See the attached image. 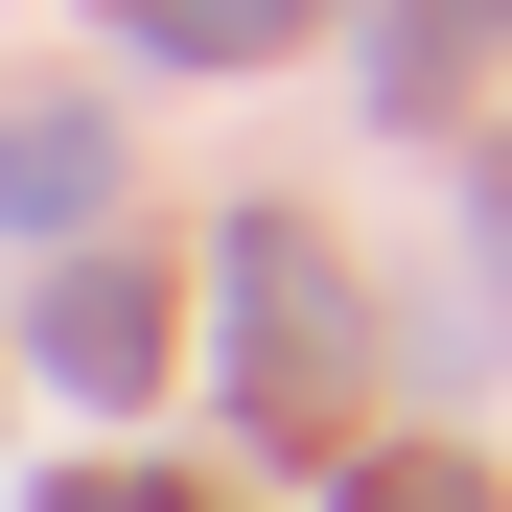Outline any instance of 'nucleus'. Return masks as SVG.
<instances>
[{
    "label": "nucleus",
    "mask_w": 512,
    "mask_h": 512,
    "mask_svg": "<svg viewBox=\"0 0 512 512\" xmlns=\"http://www.w3.org/2000/svg\"><path fill=\"white\" fill-rule=\"evenodd\" d=\"M94 187H117L94 117H0V233H94Z\"/></svg>",
    "instance_id": "obj_1"
},
{
    "label": "nucleus",
    "mask_w": 512,
    "mask_h": 512,
    "mask_svg": "<svg viewBox=\"0 0 512 512\" xmlns=\"http://www.w3.org/2000/svg\"><path fill=\"white\" fill-rule=\"evenodd\" d=\"M350 512H489V489H466V466H373Z\"/></svg>",
    "instance_id": "obj_4"
},
{
    "label": "nucleus",
    "mask_w": 512,
    "mask_h": 512,
    "mask_svg": "<svg viewBox=\"0 0 512 512\" xmlns=\"http://www.w3.org/2000/svg\"><path fill=\"white\" fill-rule=\"evenodd\" d=\"M47 350L94 373V396H140V373H163V303H140V280H70V303H47Z\"/></svg>",
    "instance_id": "obj_2"
},
{
    "label": "nucleus",
    "mask_w": 512,
    "mask_h": 512,
    "mask_svg": "<svg viewBox=\"0 0 512 512\" xmlns=\"http://www.w3.org/2000/svg\"><path fill=\"white\" fill-rule=\"evenodd\" d=\"M140 24L187 47V70H233V47H280V24H303V0H140Z\"/></svg>",
    "instance_id": "obj_3"
},
{
    "label": "nucleus",
    "mask_w": 512,
    "mask_h": 512,
    "mask_svg": "<svg viewBox=\"0 0 512 512\" xmlns=\"http://www.w3.org/2000/svg\"><path fill=\"white\" fill-rule=\"evenodd\" d=\"M94 512H117V489H94Z\"/></svg>",
    "instance_id": "obj_5"
}]
</instances>
